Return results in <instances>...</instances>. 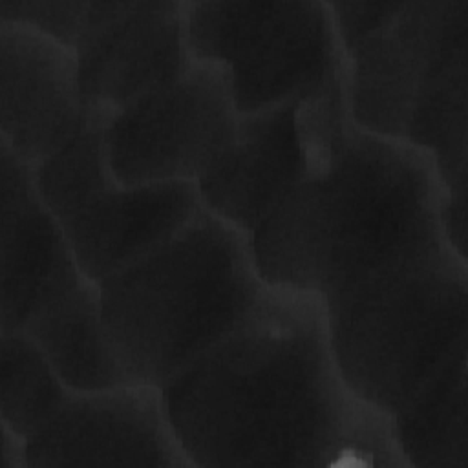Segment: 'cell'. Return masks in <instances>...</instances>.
<instances>
[{
	"instance_id": "5bb4252c",
	"label": "cell",
	"mask_w": 468,
	"mask_h": 468,
	"mask_svg": "<svg viewBox=\"0 0 468 468\" xmlns=\"http://www.w3.org/2000/svg\"><path fill=\"white\" fill-rule=\"evenodd\" d=\"M22 331L73 393L132 384L106 342L99 285L84 276L37 311Z\"/></svg>"
},
{
	"instance_id": "9a60e30c",
	"label": "cell",
	"mask_w": 468,
	"mask_h": 468,
	"mask_svg": "<svg viewBox=\"0 0 468 468\" xmlns=\"http://www.w3.org/2000/svg\"><path fill=\"white\" fill-rule=\"evenodd\" d=\"M466 353L468 344L391 415V431L406 466L464 468L468 464Z\"/></svg>"
},
{
	"instance_id": "277c9868",
	"label": "cell",
	"mask_w": 468,
	"mask_h": 468,
	"mask_svg": "<svg viewBox=\"0 0 468 468\" xmlns=\"http://www.w3.org/2000/svg\"><path fill=\"white\" fill-rule=\"evenodd\" d=\"M346 388L395 415L468 344V263L446 239L322 296Z\"/></svg>"
},
{
	"instance_id": "5b68a950",
	"label": "cell",
	"mask_w": 468,
	"mask_h": 468,
	"mask_svg": "<svg viewBox=\"0 0 468 468\" xmlns=\"http://www.w3.org/2000/svg\"><path fill=\"white\" fill-rule=\"evenodd\" d=\"M346 97L358 128L430 154L466 194L468 0L400 2L347 55Z\"/></svg>"
},
{
	"instance_id": "30bf717a",
	"label": "cell",
	"mask_w": 468,
	"mask_h": 468,
	"mask_svg": "<svg viewBox=\"0 0 468 468\" xmlns=\"http://www.w3.org/2000/svg\"><path fill=\"white\" fill-rule=\"evenodd\" d=\"M73 49L86 110L117 112L190 66L183 2H88Z\"/></svg>"
},
{
	"instance_id": "e0dca14e",
	"label": "cell",
	"mask_w": 468,
	"mask_h": 468,
	"mask_svg": "<svg viewBox=\"0 0 468 468\" xmlns=\"http://www.w3.org/2000/svg\"><path fill=\"white\" fill-rule=\"evenodd\" d=\"M86 9V0H0V24L26 26L73 48L84 24Z\"/></svg>"
},
{
	"instance_id": "9c48e42d",
	"label": "cell",
	"mask_w": 468,
	"mask_h": 468,
	"mask_svg": "<svg viewBox=\"0 0 468 468\" xmlns=\"http://www.w3.org/2000/svg\"><path fill=\"white\" fill-rule=\"evenodd\" d=\"M238 121L229 71L192 60L176 80L113 112L104 130L110 170L124 186L196 183Z\"/></svg>"
},
{
	"instance_id": "7c38bea8",
	"label": "cell",
	"mask_w": 468,
	"mask_h": 468,
	"mask_svg": "<svg viewBox=\"0 0 468 468\" xmlns=\"http://www.w3.org/2000/svg\"><path fill=\"white\" fill-rule=\"evenodd\" d=\"M75 49L18 24H0V141L35 168L84 124Z\"/></svg>"
},
{
	"instance_id": "8fae6325",
	"label": "cell",
	"mask_w": 468,
	"mask_h": 468,
	"mask_svg": "<svg viewBox=\"0 0 468 468\" xmlns=\"http://www.w3.org/2000/svg\"><path fill=\"white\" fill-rule=\"evenodd\" d=\"M27 466H192L161 389L126 384L71 393L55 417L27 439Z\"/></svg>"
},
{
	"instance_id": "7a4b0ae2",
	"label": "cell",
	"mask_w": 468,
	"mask_h": 468,
	"mask_svg": "<svg viewBox=\"0 0 468 468\" xmlns=\"http://www.w3.org/2000/svg\"><path fill=\"white\" fill-rule=\"evenodd\" d=\"M446 199L430 154L369 133L349 115L307 177L252 232L256 271L269 287L325 296L444 241Z\"/></svg>"
},
{
	"instance_id": "52a82bcc",
	"label": "cell",
	"mask_w": 468,
	"mask_h": 468,
	"mask_svg": "<svg viewBox=\"0 0 468 468\" xmlns=\"http://www.w3.org/2000/svg\"><path fill=\"white\" fill-rule=\"evenodd\" d=\"M183 24L190 58L229 71L241 115L316 95L347 73L327 2L190 0Z\"/></svg>"
},
{
	"instance_id": "3957f363",
	"label": "cell",
	"mask_w": 468,
	"mask_h": 468,
	"mask_svg": "<svg viewBox=\"0 0 468 468\" xmlns=\"http://www.w3.org/2000/svg\"><path fill=\"white\" fill-rule=\"evenodd\" d=\"M97 285L115 360L132 384L159 389L236 329L267 289L250 236L203 207Z\"/></svg>"
},
{
	"instance_id": "d6986e66",
	"label": "cell",
	"mask_w": 468,
	"mask_h": 468,
	"mask_svg": "<svg viewBox=\"0 0 468 468\" xmlns=\"http://www.w3.org/2000/svg\"><path fill=\"white\" fill-rule=\"evenodd\" d=\"M27 439L20 437L13 430L2 424V466L4 468H26Z\"/></svg>"
},
{
	"instance_id": "2e32d148",
	"label": "cell",
	"mask_w": 468,
	"mask_h": 468,
	"mask_svg": "<svg viewBox=\"0 0 468 468\" xmlns=\"http://www.w3.org/2000/svg\"><path fill=\"white\" fill-rule=\"evenodd\" d=\"M71 393L24 331L0 333V417L4 426L29 439L55 417Z\"/></svg>"
},
{
	"instance_id": "6da1fadb",
	"label": "cell",
	"mask_w": 468,
	"mask_h": 468,
	"mask_svg": "<svg viewBox=\"0 0 468 468\" xmlns=\"http://www.w3.org/2000/svg\"><path fill=\"white\" fill-rule=\"evenodd\" d=\"M161 397L192 466H406L391 417L346 388L318 294L267 285Z\"/></svg>"
},
{
	"instance_id": "8992f818",
	"label": "cell",
	"mask_w": 468,
	"mask_h": 468,
	"mask_svg": "<svg viewBox=\"0 0 468 468\" xmlns=\"http://www.w3.org/2000/svg\"><path fill=\"white\" fill-rule=\"evenodd\" d=\"M112 115L88 110L82 128L33 168L37 192L80 274L95 283L168 239L201 208L192 181L124 186L113 177L104 146Z\"/></svg>"
},
{
	"instance_id": "ac0fdd59",
	"label": "cell",
	"mask_w": 468,
	"mask_h": 468,
	"mask_svg": "<svg viewBox=\"0 0 468 468\" xmlns=\"http://www.w3.org/2000/svg\"><path fill=\"white\" fill-rule=\"evenodd\" d=\"M346 57L373 31L384 26L400 2H327Z\"/></svg>"
},
{
	"instance_id": "4fadbf2b",
	"label": "cell",
	"mask_w": 468,
	"mask_h": 468,
	"mask_svg": "<svg viewBox=\"0 0 468 468\" xmlns=\"http://www.w3.org/2000/svg\"><path fill=\"white\" fill-rule=\"evenodd\" d=\"M0 223V333H15L82 274L60 225L37 192L33 168L4 141Z\"/></svg>"
},
{
	"instance_id": "ba28073f",
	"label": "cell",
	"mask_w": 468,
	"mask_h": 468,
	"mask_svg": "<svg viewBox=\"0 0 468 468\" xmlns=\"http://www.w3.org/2000/svg\"><path fill=\"white\" fill-rule=\"evenodd\" d=\"M347 115L346 79L305 99L239 113L232 139L196 181L201 207L252 236L307 177Z\"/></svg>"
}]
</instances>
